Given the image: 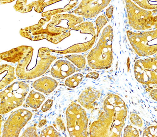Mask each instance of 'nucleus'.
<instances>
[{"label":"nucleus","instance_id":"5","mask_svg":"<svg viewBox=\"0 0 157 137\" xmlns=\"http://www.w3.org/2000/svg\"><path fill=\"white\" fill-rule=\"evenodd\" d=\"M29 90V86L24 82L17 81L1 92L0 113L5 114L23 104Z\"/></svg>","mask_w":157,"mask_h":137},{"label":"nucleus","instance_id":"8","mask_svg":"<svg viewBox=\"0 0 157 137\" xmlns=\"http://www.w3.org/2000/svg\"><path fill=\"white\" fill-rule=\"evenodd\" d=\"M126 7L130 26L134 30L145 31L157 26V16L153 13L137 6L132 1H126Z\"/></svg>","mask_w":157,"mask_h":137},{"label":"nucleus","instance_id":"31","mask_svg":"<svg viewBox=\"0 0 157 137\" xmlns=\"http://www.w3.org/2000/svg\"><path fill=\"white\" fill-rule=\"evenodd\" d=\"M130 119L131 122L133 125L140 127H142L143 125V122L138 115L132 114L131 115Z\"/></svg>","mask_w":157,"mask_h":137},{"label":"nucleus","instance_id":"30","mask_svg":"<svg viewBox=\"0 0 157 137\" xmlns=\"http://www.w3.org/2000/svg\"><path fill=\"white\" fill-rule=\"evenodd\" d=\"M36 128L35 126H30L23 133L22 137H37Z\"/></svg>","mask_w":157,"mask_h":137},{"label":"nucleus","instance_id":"35","mask_svg":"<svg viewBox=\"0 0 157 137\" xmlns=\"http://www.w3.org/2000/svg\"><path fill=\"white\" fill-rule=\"evenodd\" d=\"M99 77V74L96 72H91L88 73L86 76V78H91L96 80Z\"/></svg>","mask_w":157,"mask_h":137},{"label":"nucleus","instance_id":"15","mask_svg":"<svg viewBox=\"0 0 157 137\" xmlns=\"http://www.w3.org/2000/svg\"><path fill=\"white\" fill-rule=\"evenodd\" d=\"M57 81L50 77H43L35 81L33 86L36 90L48 95L58 86Z\"/></svg>","mask_w":157,"mask_h":137},{"label":"nucleus","instance_id":"1","mask_svg":"<svg viewBox=\"0 0 157 137\" xmlns=\"http://www.w3.org/2000/svg\"><path fill=\"white\" fill-rule=\"evenodd\" d=\"M104 112L90 126L91 137H120L127 115L126 106L119 96L109 94L103 103Z\"/></svg>","mask_w":157,"mask_h":137},{"label":"nucleus","instance_id":"28","mask_svg":"<svg viewBox=\"0 0 157 137\" xmlns=\"http://www.w3.org/2000/svg\"><path fill=\"white\" fill-rule=\"evenodd\" d=\"M139 132L136 128L131 125H127L124 129V137H139Z\"/></svg>","mask_w":157,"mask_h":137},{"label":"nucleus","instance_id":"23","mask_svg":"<svg viewBox=\"0 0 157 137\" xmlns=\"http://www.w3.org/2000/svg\"><path fill=\"white\" fill-rule=\"evenodd\" d=\"M83 76L81 73H77L68 78L65 81L66 85L70 88L76 87L83 80Z\"/></svg>","mask_w":157,"mask_h":137},{"label":"nucleus","instance_id":"14","mask_svg":"<svg viewBox=\"0 0 157 137\" xmlns=\"http://www.w3.org/2000/svg\"><path fill=\"white\" fill-rule=\"evenodd\" d=\"M100 96V92L98 91L89 87L83 91L78 97V101L83 107L87 109H93L94 107L95 103Z\"/></svg>","mask_w":157,"mask_h":137},{"label":"nucleus","instance_id":"19","mask_svg":"<svg viewBox=\"0 0 157 137\" xmlns=\"http://www.w3.org/2000/svg\"><path fill=\"white\" fill-rule=\"evenodd\" d=\"M28 2V1H17L13 6V8L16 11L22 13L31 12L33 8L36 6L38 1L32 2L29 4Z\"/></svg>","mask_w":157,"mask_h":137},{"label":"nucleus","instance_id":"38","mask_svg":"<svg viewBox=\"0 0 157 137\" xmlns=\"http://www.w3.org/2000/svg\"><path fill=\"white\" fill-rule=\"evenodd\" d=\"M1 4H6L7 3H10L11 2H13L14 1V0H12V1H10V0H9V1H2V0H1Z\"/></svg>","mask_w":157,"mask_h":137},{"label":"nucleus","instance_id":"12","mask_svg":"<svg viewBox=\"0 0 157 137\" xmlns=\"http://www.w3.org/2000/svg\"><path fill=\"white\" fill-rule=\"evenodd\" d=\"M33 52H34V49L33 47L21 46L2 53L0 57L1 60L14 63L20 62Z\"/></svg>","mask_w":157,"mask_h":137},{"label":"nucleus","instance_id":"24","mask_svg":"<svg viewBox=\"0 0 157 137\" xmlns=\"http://www.w3.org/2000/svg\"><path fill=\"white\" fill-rule=\"evenodd\" d=\"M133 1L137 4L140 7L143 8V9H157V0H155V1L134 0Z\"/></svg>","mask_w":157,"mask_h":137},{"label":"nucleus","instance_id":"9","mask_svg":"<svg viewBox=\"0 0 157 137\" xmlns=\"http://www.w3.org/2000/svg\"><path fill=\"white\" fill-rule=\"evenodd\" d=\"M134 74L137 81L143 85L157 84V57L139 59L134 65Z\"/></svg>","mask_w":157,"mask_h":137},{"label":"nucleus","instance_id":"7","mask_svg":"<svg viewBox=\"0 0 157 137\" xmlns=\"http://www.w3.org/2000/svg\"><path fill=\"white\" fill-rule=\"evenodd\" d=\"M67 130L70 137H87L88 118L85 110L72 101L66 111Z\"/></svg>","mask_w":157,"mask_h":137},{"label":"nucleus","instance_id":"4","mask_svg":"<svg viewBox=\"0 0 157 137\" xmlns=\"http://www.w3.org/2000/svg\"><path fill=\"white\" fill-rule=\"evenodd\" d=\"M113 29L108 25L103 31L97 46L88 54V64L91 68L106 69L111 67L113 58Z\"/></svg>","mask_w":157,"mask_h":137},{"label":"nucleus","instance_id":"27","mask_svg":"<svg viewBox=\"0 0 157 137\" xmlns=\"http://www.w3.org/2000/svg\"><path fill=\"white\" fill-rule=\"evenodd\" d=\"M107 23H108V21H107V19L105 16H103V15L100 16L97 18L96 21L97 29V37L98 36L101 31L103 27Z\"/></svg>","mask_w":157,"mask_h":137},{"label":"nucleus","instance_id":"37","mask_svg":"<svg viewBox=\"0 0 157 137\" xmlns=\"http://www.w3.org/2000/svg\"><path fill=\"white\" fill-rule=\"evenodd\" d=\"M46 123H47V121H46V120H42L40 121L39 123L38 127H39V128H41L43 126L45 125V124H46Z\"/></svg>","mask_w":157,"mask_h":137},{"label":"nucleus","instance_id":"21","mask_svg":"<svg viewBox=\"0 0 157 137\" xmlns=\"http://www.w3.org/2000/svg\"><path fill=\"white\" fill-rule=\"evenodd\" d=\"M71 62L78 68H84L86 64V59L85 57L82 55H71L65 56Z\"/></svg>","mask_w":157,"mask_h":137},{"label":"nucleus","instance_id":"25","mask_svg":"<svg viewBox=\"0 0 157 137\" xmlns=\"http://www.w3.org/2000/svg\"><path fill=\"white\" fill-rule=\"evenodd\" d=\"M44 1H38L37 4L35 7V10L36 12L39 13L42 12L45 7L48 6V5H51L55 3L61 1L52 0V1H49L47 2H45Z\"/></svg>","mask_w":157,"mask_h":137},{"label":"nucleus","instance_id":"16","mask_svg":"<svg viewBox=\"0 0 157 137\" xmlns=\"http://www.w3.org/2000/svg\"><path fill=\"white\" fill-rule=\"evenodd\" d=\"M96 38V36H93L92 39L90 41L84 42V43L75 44L65 50L58 51V50L50 49V51L51 52H55L61 54L83 52L85 51H88L89 49L92 48L94 43L95 41Z\"/></svg>","mask_w":157,"mask_h":137},{"label":"nucleus","instance_id":"10","mask_svg":"<svg viewBox=\"0 0 157 137\" xmlns=\"http://www.w3.org/2000/svg\"><path fill=\"white\" fill-rule=\"evenodd\" d=\"M33 116L29 110L21 109L13 113L4 125L2 137H18L22 128Z\"/></svg>","mask_w":157,"mask_h":137},{"label":"nucleus","instance_id":"26","mask_svg":"<svg viewBox=\"0 0 157 137\" xmlns=\"http://www.w3.org/2000/svg\"><path fill=\"white\" fill-rule=\"evenodd\" d=\"M59 133L53 126L49 125L44 128L41 132L40 137H58Z\"/></svg>","mask_w":157,"mask_h":137},{"label":"nucleus","instance_id":"3","mask_svg":"<svg viewBox=\"0 0 157 137\" xmlns=\"http://www.w3.org/2000/svg\"><path fill=\"white\" fill-rule=\"evenodd\" d=\"M34 52L18 63L16 69V75L25 80H31L42 76L46 72L54 61L55 56L51 55L50 49L40 48L36 55Z\"/></svg>","mask_w":157,"mask_h":137},{"label":"nucleus","instance_id":"13","mask_svg":"<svg viewBox=\"0 0 157 137\" xmlns=\"http://www.w3.org/2000/svg\"><path fill=\"white\" fill-rule=\"evenodd\" d=\"M76 71V68L71 63L65 60H59L52 67L50 72L54 78L64 79Z\"/></svg>","mask_w":157,"mask_h":137},{"label":"nucleus","instance_id":"29","mask_svg":"<svg viewBox=\"0 0 157 137\" xmlns=\"http://www.w3.org/2000/svg\"><path fill=\"white\" fill-rule=\"evenodd\" d=\"M157 136V125L149 126L144 129L143 137Z\"/></svg>","mask_w":157,"mask_h":137},{"label":"nucleus","instance_id":"17","mask_svg":"<svg viewBox=\"0 0 157 137\" xmlns=\"http://www.w3.org/2000/svg\"><path fill=\"white\" fill-rule=\"evenodd\" d=\"M1 82L0 89L5 88L13 80L16 79L14 76V68L11 66L3 64L0 67Z\"/></svg>","mask_w":157,"mask_h":137},{"label":"nucleus","instance_id":"11","mask_svg":"<svg viewBox=\"0 0 157 137\" xmlns=\"http://www.w3.org/2000/svg\"><path fill=\"white\" fill-rule=\"evenodd\" d=\"M110 1V0L82 1L75 10V13L85 18H94L109 4Z\"/></svg>","mask_w":157,"mask_h":137},{"label":"nucleus","instance_id":"36","mask_svg":"<svg viewBox=\"0 0 157 137\" xmlns=\"http://www.w3.org/2000/svg\"><path fill=\"white\" fill-rule=\"evenodd\" d=\"M151 96L152 99H154L155 101H157V88L155 89H153L151 91Z\"/></svg>","mask_w":157,"mask_h":137},{"label":"nucleus","instance_id":"20","mask_svg":"<svg viewBox=\"0 0 157 137\" xmlns=\"http://www.w3.org/2000/svg\"><path fill=\"white\" fill-rule=\"evenodd\" d=\"M72 30L79 31L80 33H87L92 34L94 36H96L94 24L91 22H85L80 23L78 26L75 27Z\"/></svg>","mask_w":157,"mask_h":137},{"label":"nucleus","instance_id":"22","mask_svg":"<svg viewBox=\"0 0 157 137\" xmlns=\"http://www.w3.org/2000/svg\"><path fill=\"white\" fill-rule=\"evenodd\" d=\"M71 1L70 2L68 5L65 6V7L63 8L58 9H54V10H49V11H46L43 13L41 15L42 16H44V15H49L50 16H55V15L60 14V13L63 12H67V11L70 10L73 8L75 6L77 3L78 2V1H75V2L71 3Z\"/></svg>","mask_w":157,"mask_h":137},{"label":"nucleus","instance_id":"32","mask_svg":"<svg viewBox=\"0 0 157 137\" xmlns=\"http://www.w3.org/2000/svg\"><path fill=\"white\" fill-rule=\"evenodd\" d=\"M53 125L54 126H56V128H59V130L61 131H64L65 129V127L64 124L63 122V121L61 119L60 117H57V119H56V121L55 123H53Z\"/></svg>","mask_w":157,"mask_h":137},{"label":"nucleus","instance_id":"18","mask_svg":"<svg viewBox=\"0 0 157 137\" xmlns=\"http://www.w3.org/2000/svg\"><path fill=\"white\" fill-rule=\"evenodd\" d=\"M44 100L45 97L43 94L32 90L28 96L26 102L27 105L31 108L36 109L40 106Z\"/></svg>","mask_w":157,"mask_h":137},{"label":"nucleus","instance_id":"2","mask_svg":"<svg viewBox=\"0 0 157 137\" xmlns=\"http://www.w3.org/2000/svg\"><path fill=\"white\" fill-rule=\"evenodd\" d=\"M46 26L38 25L20 30L21 36L32 41L46 39L58 44L71 35L70 31L75 25L83 22L84 18L71 14H60L52 16Z\"/></svg>","mask_w":157,"mask_h":137},{"label":"nucleus","instance_id":"6","mask_svg":"<svg viewBox=\"0 0 157 137\" xmlns=\"http://www.w3.org/2000/svg\"><path fill=\"white\" fill-rule=\"evenodd\" d=\"M129 41L135 52L140 56H151L157 51V31L135 33L127 31Z\"/></svg>","mask_w":157,"mask_h":137},{"label":"nucleus","instance_id":"33","mask_svg":"<svg viewBox=\"0 0 157 137\" xmlns=\"http://www.w3.org/2000/svg\"><path fill=\"white\" fill-rule=\"evenodd\" d=\"M53 101L51 99H48L43 105L41 110L43 112H47L48 110H50L53 106Z\"/></svg>","mask_w":157,"mask_h":137},{"label":"nucleus","instance_id":"34","mask_svg":"<svg viewBox=\"0 0 157 137\" xmlns=\"http://www.w3.org/2000/svg\"><path fill=\"white\" fill-rule=\"evenodd\" d=\"M113 10H114V7L113 6H109L106 10V15L107 18L110 19L112 17L113 15Z\"/></svg>","mask_w":157,"mask_h":137}]
</instances>
